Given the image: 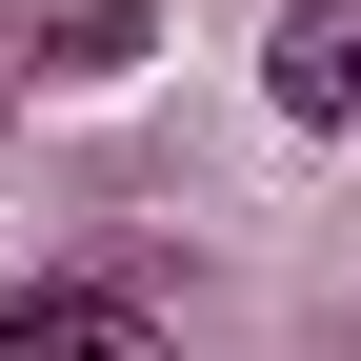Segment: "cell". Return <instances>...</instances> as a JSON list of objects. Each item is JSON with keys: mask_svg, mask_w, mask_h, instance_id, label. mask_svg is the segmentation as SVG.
I'll list each match as a JSON object with an SVG mask.
<instances>
[{"mask_svg": "<svg viewBox=\"0 0 361 361\" xmlns=\"http://www.w3.org/2000/svg\"><path fill=\"white\" fill-rule=\"evenodd\" d=\"M141 0H61V20H20V80H121V61H141Z\"/></svg>", "mask_w": 361, "mask_h": 361, "instance_id": "7a4b0ae2", "label": "cell"}, {"mask_svg": "<svg viewBox=\"0 0 361 361\" xmlns=\"http://www.w3.org/2000/svg\"><path fill=\"white\" fill-rule=\"evenodd\" d=\"M281 121H361V20H341V0L281 20Z\"/></svg>", "mask_w": 361, "mask_h": 361, "instance_id": "3957f363", "label": "cell"}, {"mask_svg": "<svg viewBox=\"0 0 361 361\" xmlns=\"http://www.w3.org/2000/svg\"><path fill=\"white\" fill-rule=\"evenodd\" d=\"M0 361H161V301L141 281H20L0 301Z\"/></svg>", "mask_w": 361, "mask_h": 361, "instance_id": "6da1fadb", "label": "cell"}]
</instances>
